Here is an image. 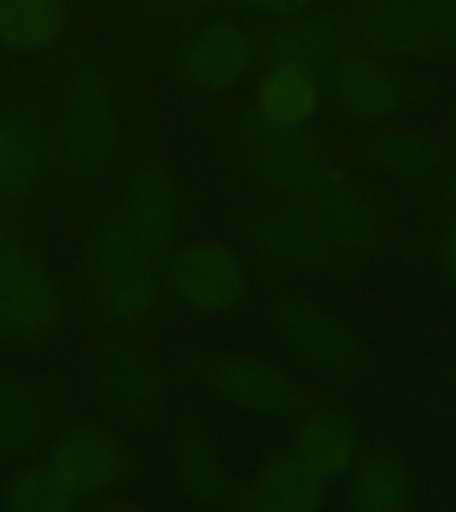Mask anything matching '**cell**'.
Instances as JSON below:
<instances>
[{"label": "cell", "mask_w": 456, "mask_h": 512, "mask_svg": "<svg viewBox=\"0 0 456 512\" xmlns=\"http://www.w3.org/2000/svg\"><path fill=\"white\" fill-rule=\"evenodd\" d=\"M168 3H176V6H187V8H198V6H208V3H216V0H168Z\"/></svg>", "instance_id": "4dcf8cb0"}, {"label": "cell", "mask_w": 456, "mask_h": 512, "mask_svg": "<svg viewBox=\"0 0 456 512\" xmlns=\"http://www.w3.org/2000/svg\"><path fill=\"white\" fill-rule=\"evenodd\" d=\"M334 91L342 107L358 118H384L398 107V80L376 56L347 51L334 59Z\"/></svg>", "instance_id": "5bb4252c"}, {"label": "cell", "mask_w": 456, "mask_h": 512, "mask_svg": "<svg viewBox=\"0 0 456 512\" xmlns=\"http://www.w3.org/2000/svg\"><path fill=\"white\" fill-rule=\"evenodd\" d=\"M440 264L456 286V211H451L448 222L443 224V232H440Z\"/></svg>", "instance_id": "83f0119b"}, {"label": "cell", "mask_w": 456, "mask_h": 512, "mask_svg": "<svg viewBox=\"0 0 456 512\" xmlns=\"http://www.w3.org/2000/svg\"><path fill=\"white\" fill-rule=\"evenodd\" d=\"M254 64V38L232 19H211L187 35L179 48V78L203 94L238 86Z\"/></svg>", "instance_id": "277c9868"}, {"label": "cell", "mask_w": 456, "mask_h": 512, "mask_svg": "<svg viewBox=\"0 0 456 512\" xmlns=\"http://www.w3.org/2000/svg\"><path fill=\"white\" fill-rule=\"evenodd\" d=\"M430 8L435 38H443L456 46V0H424Z\"/></svg>", "instance_id": "4316f807"}, {"label": "cell", "mask_w": 456, "mask_h": 512, "mask_svg": "<svg viewBox=\"0 0 456 512\" xmlns=\"http://www.w3.org/2000/svg\"><path fill=\"white\" fill-rule=\"evenodd\" d=\"M48 462L54 464L72 494L83 499L112 486L123 464V454L110 430L99 424H72L56 435Z\"/></svg>", "instance_id": "9c48e42d"}, {"label": "cell", "mask_w": 456, "mask_h": 512, "mask_svg": "<svg viewBox=\"0 0 456 512\" xmlns=\"http://www.w3.org/2000/svg\"><path fill=\"white\" fill-rule=\"evenodd\" d=\"M43 424V408L27 387L0 382V454H16L35 440Z\"/></svg>", "instance_id": "cb8c5ba5"}, {"label": "cell", "mask_w": 456, "mask_h": 512, "mask_svg": "<svg viewBox=\"0 0 456 512\" xmlns=\"http://www.w3.org/2000/svg\"><path fill=\"white\" fill-rule=\"evenodd\" d=\"M368 152L376 166H382L387 174L398 179H422L438 166L435 144L427 136L408 131V128H392V131L376 134L368 144Z\"/></svg>", "instance_id": "7402d4cb"}, {"label": "cell", "mask_w": 456, "mask_h": 512, "mask_svg": "<svg viewBox=\"0 0 456 512\" xmlns=\"http://www.w3.org/2000/svg\"><path fill=\"white\" fill-rule=\"evenodd\" d=\"M267 238L272 248L278 251L283 259L304 264H318L326 259L331 251V243L326 235L307 219V216H296V219H278V222L267 224Z\"/></svg>", "instance_id": "d4e9b609"}, {"label": "cell", "mask_w": 456, "mask_h": 512, "mask_svg": "<svg viewBox=\"0 0 456 512\" xmlns=\"http://www.w3.org/2000/svg\"><path fill=\"white\" fill-rule=\"evenodd\" d=\"M203 374L216 395L254 414H288L302 403L294 376L246 352H224L206 360Z\"/></svg>", "instance_id": "8992f818"}, {"label": "cell", "mask_w": 456, "mask_h": 512, "mask_svg": "<svg viewBox=\"0 0 456 512\" xmlns=\"http://www.w3.org/2000/svg\"><path fill=\"white\" fill-rule=\"evenodd\" d=\"M358 30L368 46L390 56L416 54L435 38L430 8L422 0H366L358 11Z\"/></svg>", "instance_id": "4fadbf2b"}, {"label": "cell", "mask_w": 456, "mask_h": 512, "mask_svg": "<svg viewBox=\"0 0 456 512\" xmlns=\"http://www.w3.org/2000/svg\"><path fill=\"white\" fill-rule=\"evenodd\" d=\"M312 0H248V6L262 11L267 16H278V19H291V16L304 14L310 8Z\"/></svg>", "instance_id": "f1b7e54d"}, {"label": "cell", "mask_w": 456, "mask_h": 512, "mask_svg": "<svg viewBox=\"0 0 456 512\" xmlns=\"http://www.w3.org/2000/svg\"><path fill=\"white\" fill-rule=\"evenodd\" d=\"M120 142L118 102L102 72L70 80L59 112V150L72 174L96 176L110 166Z\"/></svg>", "instance_id": "6da1fadb"}, {"label": "cell", "mask_w": 456, "mask_h": 512, "mask_svg": "<svg viewBox=\"0 0 456 512\" xmlns=\"http://www.w3.org/2000/svg\"><path fill=\"white\" fill-rule=\"evenodd\" d=\"M171 283L192 310L227 312L246 294V270L230 246L203 238L176 251Z\"/></svg>", "instance_id": "5b68a950"}, {"label": "cell", "mask_w": 456, "mask_h": 512, "mask_svg": "<svg viewBox=\"0 0 456 512\" xmlns=\"http://www.w3.org/2000/svg\"><path fill=\"white\" fill-rule=\"evenodd\" d=\"M43 147L30 128L0 118V198H22L43 176Z\"/></svg>", "instance_id": "44dd1931"}, {"label": "cell", "mask_w": 456, "mask_h": 512, "mask_svg": "<svg viewBox=\"0 0 456 512\" xmlns=\"http://www.w3.org/2000/svg\"><path fill=\"white\" fill-rule=\"evenodd\" d=\"M107 395L128 419H147L160 406V376L147 352L123 347L107 363Z\"/></svg>", "instance_id": "ac0fdd59"}, {"label": "cell", "mask_w": 456, "mask_h": 512, "mask_svg": "<svg viewBox=\"0 0 456 512\" xmlns=\"http://www.w3.org/2000/svg\"><path fill=\"white\" fill-rule=\"evenodd\" d=\"M75 502L78 496L72 494L51 462L32 464L8 486V504L19 512H64L75 507Z\"/></svg>", "instance_id": "603a6c76"}, {"label": "cell", "mask_w": 456, "mask_h": 512, "mask_svg": "<svg viewBox=\"0 0 456 512\" xmlns=\"http://www.w3.org/2000/svg\"><path fill=\"white\" fill-rule=\"evenodd\" d=\"M254 102L259 120L272 128H299L320 104V80L315 67L272 59L256 78Z\"/></svg>", "instance_id": "7c38bea8"}, {"label": "cell", "mask_w": 456, "mask_h": 512, "mask_svg": "<svg viewBox=\"0 0 456 512\" xmlns=\"http://www.w3.org/2000/svg\"><path fill=\"white\" fill-rule=\"evenodd\" d=\"M299 208L326 235L331 246L350 254H368L382 238V224L374 208L358 192L336 182L334 176L312 192Z\"/></svg>", "instance_id": "8fae6325"}, {"label": "cell", "mask_w": 456, "mask_h": 512, "mask_svg": "<svg viewBox=\"0 0 456 512\" xmlns=\"http://www.w3.org/2000/svg\"><path fill=\"white\" fill-rule=\"evenodd\" d=\"M323 480L296 454H278L256 472L248 504L262 512H312L323 502Z\"/></svg>", "instance_id": "9a60e30c"}, {"label": "cell", "mask_w": 456, "mask_h": 512, "mask_svg": "<svg viewBox=\"0 0 456 512\" xmlns=\"http://www.w3.org/2000/svg\"><path fill=\"white\" fill-rule=\"evenodd\" d=\"M91 275L99 302L110 315L126 323L147 318L158 299L152 251L123 224L99 232L91 248Z\"/></svg>", "instance_id": "7a4b0ae2"}, {"label": "cell", "mask_w": 456, "mask_h": 512, "mask_svg": "<svg viewBox=\"0 0 456 512\" xmlns=\"http://www.w3.org/2000/svg\"><path fill=\"white\" fill-rule=\"evenodd\" d=\"M355 427L336 411H312L302 419L294 438V454L323 478H336L355 456Z\"/></svg>", "instance_id": "e0dca14e"}, {"label": "cell", "mask_w": 456, "mask_h": 512, "mask_svg": "<svg viewBox=\"0 0 456 512\" xmlns=\"http://www.w3.org/2000/svg\"><path fill=\"white\" fill-rule=\"evenodd\" d=\"M182 475L187 486L195 488L198 494H219L222 488V467L216 464V456L195 438L182 451Z\"/></svg>", "instance_id": "484cf974"}, {"label": "cell", "mask_w": 456, "mask_h": 512, "mask_svg": "<svg viewBox=\"0 0 456 512\" xmlns=\"http://www.w3.org/2000/svg\"><path fill=\"white\" fill-rule=\"evenodd\" d=\"M352 504L363 512H400L411 504L406 467L390 454H371L352 478Z\"/></svg>", "instance_id": "ffe728a7"}, {"label": "cell", "mask_w": 456, "mask_h": 512, "mask_svg": "<svg viewBox=\"0 0 456 512\" xmlns=\"http://www.w3.org/2000/svg\"><path fill=\"white\" fill-rule=\"evenodd\" d=\"M275 323L291 347L323 368L352 371L363 358L352 328L307 296H286L275 310Z\"/></svg>", "instance_id": "52a82bcc"}, {"label": "cell", "mask_w": 456, "mask_h": 512, "mask_svg": "<svg viewBox=\"0 0 456 512\" xmlns=\"http://www.w3.org/2000/svg\"><path fill=\"white\" fill-rule=\"evenodd\" d=\"M59 315L62 299L46 267L22 243L0 235V328L35 339L48 334Z\"/></svg>", "instance_id": "3957f363"}, {"label": "cell", "mask_w": 456, "mask_h": 512, "mask_svg": "<svg viewBox=\"0 0 456 512\" xmlns=\"http://www.w3.org/2000/svg\"><path fill=\"white\" fill-rule=\"evenodd\" d=\"M67 0H0V48L11 54H43L67 35Z\"/></svg>", "instance_id": "2e32d148"}, {"label": "cell", "mask_w": 456, "mask_h": 512, "mask_svg": "<svg viewBox=\"0 0 456 512\" xmlns=\"http://www.w3.org/2000/svg\"><path fill=\"white\" fill-rule=\"evenodd\" d=\"M446 203H448V208H451V211H456V174L451 176V179H448V184H446Z\"/></svg>", "instance_id": "f546056e"}, {"label": "cell", "mask_w": 456, "mask_h": 512, "mask_svg": "<svg viewBox=\"0 0 456 512\" xmlns=\"http://www.w3.org/2000/svg\"><path fill=\"white\" fill-rule=\"evenodd\" d=\"M264 128L256 136V166L264 182L272 190L286 195L291 203L302 206L312 192L331 179V171L304 136L296 128H272L259 120Z\"/></svg>", "instance_id": "ba28073f"}, {"label": "cell", "mask_w": 456, "mask_h": 512, "mask_svg": "<svg viewBox=\"0 0 456 512\" xmlns=\"http://www.w3.org/2000/svg\"><path fill=\"white\" fill-rule=\"evenodd\" d=\"M123 227L136 240H142L152 254H160L171 243L179 219L176 187L166 168L158 163H142L128 174L120 195Z\"/></svg>", "instance_id": "30bf717a"}, {"label": "cell", "mask_w": 456, "mask_h": 512, "mask_svg": "<svg viewBox=\"0 0 456 512\" xmlns=\"http://www.w3.org/2000/svg\"><path fill=\"white\" fill-rule=\"evenodd\" d=\"M342 40V27L336 19L326 14H299L272 32L270 54L272 59L320 67L339 56Z\"/></svg>", "instance_id": "d6986e66"}]
</instances>
